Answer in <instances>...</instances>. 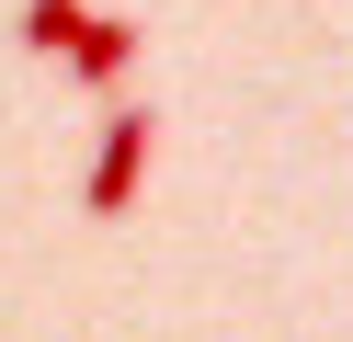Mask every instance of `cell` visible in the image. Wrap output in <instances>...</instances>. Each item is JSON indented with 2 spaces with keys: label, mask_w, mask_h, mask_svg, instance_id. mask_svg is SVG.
I'll use <instances>...</instances> for the list:
<instances>
[{
  "label": "cell",
  "mask_w": 353,
  "mask_h": 342,
  "mask_svg": "<svg viewBox=\"0 0 353 342\" xmlns=\"http://www.w3.org/2000/svg\"><path fill=\"white\" fill-rule=\"evenodd\" d=\"M148 149H160V114H148V103H114V126H103V149H92V182H80V205H92V217H125V205H137Z\"/></svg>",
  "instance_id": "6da1fadb"
},
{
  "label": "cell",
  "mask_w": 353,
  "mask_h": 342,
  "mask_svg": "<svg viewBox=\"0 0 353 342\" xmlns=\"http://www.w3.org/2000/svg\"><path fill=\"white\" fill-rule=\"evenodd\" d=\"M57 68H69L80 91H114L125 68H137V23H80V46H69Z\"/></svg>",
  "instance_id": "7a4b0ae2"
},
{
  "label": "cell",
  "mask_w": 353,
  "mask_h": 342,
  "mask_svg": "<svg viewBox=\"0 0 353 342\" xmlns=\"http://www.w3.org/2000/svg\"><path fill=\"white\" fill-rule=\"evenodd\" d=\"M80 23H92L80 0H23V46H34V57H69V46H80Z\"/></svg>",
  "instance_id": "3957f363"
}]
</instances>
